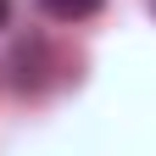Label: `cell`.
Masks as SVG:
<instances>
[{
  "mask_svg": "<svg viewBox=\"0 0 156 156\" xmlns=\"http://www.w3.org/2000/svg\"><path fill=\"white\" fill-rule=\"evenodd\" d=\"M151 11H156V0H151Z\"/></svg>",
  "mask_w": 156,
  "mask_h": 156,
  "instance_id": "4",
  "label": "cell"
},
{
  "mask_svg": "<svg viewBox=\"0 0 156 156\" xmlns=\"http://www.w3.org/2000/svg\"><path fill=\"white\" fill-rule=\"evenodd\" d=\"M39 6H45V17H56V23H84V17H95L106 0H39Z\"/></svg>",
  "mask_w": 156,
  "mask_h": 156,
  "instance_id": "2",
  "label": "cell"
},
{
  "mask_svg": "<svg viewBox=\"0 0 156 156\" xmlns=\"http://www.w3.org/2000/svg\"><path fill=\"white\" fill-rule=\"evenodd\" d=\"M6 17H11V0H0V28H6Z\"/></svg>",
  "mask_w": 156,
  "mask_h": 156,
  "instance_id": "3",
  "label": "cell"
},
{
  "mask_svg": "<svg viewBox=\"0 0 156 156\" xmlns=\"http://www.w3.org/2000/svg\"><path fill=\"white\" fill-rule=\"evenodd\" d=\"M39 62H45V45H39V39L17 45V56H11V67H17V89H39V84H45Z\"/></svg>",
  "mask_w": 156,
  "mask_h": 156,
  "instance_id": "1",
  "label": "cell"
}]
</instances>
